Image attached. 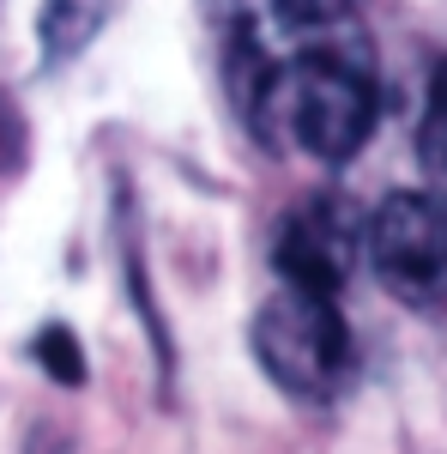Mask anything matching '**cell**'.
Masks as SVG:
<instances>
[{
	"mask_svg": "<svg viewBox=\"0 0 447 454\" xmlns=\"http://www.w3.org/2000/svg\"><path fill=\"white\" fill-rule=\"evenodd\" d=\"M417 164L429 176V188L447 200V55L429 73V104H423V121H417Z\"/></svg>",
	"mask_w": 447,
	"mask_h": 454,
	"instance_id": "52a82bcc",
	"label": "cell"
},
{
	"mask_svg": "<svg viewBox=\"0 0 447 454\" xmlns=\"http://www.w3.org/2000/svg\"><path fill=\"white\" fill-rule=\"evenodd\" d=\"M266 152H303L314 164H351L381 115L375 61L363 36H339V25L297 31L254 79L236 109Z\"/></svg>",
	"mask_w": 447,
	"mask_h": 454,
	"instance_id": "6da1fadb",
	"label": "cell"
},
{
	"mask_svg": "<svg viewBox=\"0 0 447 454\" xmlns=\"http://www.w3.org/2000/svg\"><path fill=\"white\" fill-rule=\"evenodd\" d=\"M31 357H36V370H42L49 382H61V387H85V351H79V340H73L67 321H49V327H36Z\"/></svg>",
	"mask_w": 447,
	"mask_h": 454,
	"instance_id": "ba28073f",
	"label": "cell"
},
{
	"mask_svg": "<svg viewBox=\"0 0 447 454\" xmlns=\"http://www.w3.org/2000/svg\"><path fill=\"white\" fill-rule=\"evenodd\" d=\"M278 12L297 25V31H320V25H344L351 0H273Z\"/></svg>",
	"mask_w": 447,
	"mask_h": 454,
	"instance_id": "9c48e42d",
	"label": "cell"
},
{
	"mask_svg": "<svg viewBox=\"0 0 447 454\" xmlns=\"http://www.w3.org/2000/svg\"><path fill=\"white\" fill-rule=\"evenodd\" d=\"M115 231H121V273H127V291H134L139 315H145V333H151V346H158V370H164V382H170L175 351H170V327H164V315H158V297H151V285H145V254H139V224H134V194H127V188H115Z\"/></svg>",
	"mask_w": 447,
	"mask_h": 454,
	"instance_id": "5b68a950",
	"label": "cell"
},
{
	"mask_svg": "<svg viewBox=\"0 0 447 454\" xmlns=\"http://www.w3.org/2000/svg\"><path fill=\"white\" fill-rule=\"evenodd\" d=\"M109 6L104 0H42L36 12V36H42V67H67L73 55L104 31Z\"/></svg>",
	"mask_w": 447,
	"mask_h": 454,
	"instance_id": "8992f818",
	"label": "cell"
},
{
	"mask_svg": "<svg viewBox=\"0 0 447 454\" xmlns=\"http://www.w3.org/2000/svg\"><path fill=\"white\" fill-rule=\"evenodd\" d=\"M248 346L254 364L297 400H333L351 382V327L339 315V297L284 285L254 309Z\"/></svg>",
	"mask_w": 447,
	"mask_h": 454,
	"instance_id": "7a4b0ae2",
	"label": "cell"
},
{
	"mask_svg": "<svg viewBox=\"0 0 447 454\" xmlns=\"http://www.w3.org/2000/svg\"><path fill=\"white\" fill-rule=\"evenodd\" d=\"M12 140H19V121H12V109H6V98H0V158H6Z\"/></svg>",
	"mask_w": 447,
	"mask_h": 454,
	"instance_id": "30bf717a",
	"label": "cell"
},
{
	"mask_svg": "<svg viewBox=\"0 0 447 454\" xmlns=\"http://www.w3.org/2000/svg\"><path fill=\"white\" fill-rule=\"evenodd\" d=\"M357 254H363V212L333 188L297 200L273 231V267L278 279L297 285V291L339 297L357 273Z\"/></svg>",
	"mask_w": 447,
	"mask_h": 454,
	"instance_id": "277c9868",
	"label": "cell"
},
{
	"mask_svg": "<svg viewBox=\"0 0 447 454\" xmlns=\"http://www.w3.org/2000/svg\"><path fill=\"white\" fill-rule=\"evenodd\" d=\"M363 254L375 279L412 303V309H447V200L442 194H387L363 218Z\"/></svg>",
	"mask_w": 447,
	"mask_h": 454,
	"instance_id": "3957f363",
	"label": "cell"
}]
</instances>
